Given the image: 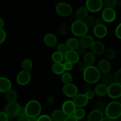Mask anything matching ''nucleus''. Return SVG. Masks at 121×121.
I'll list each match as a JSON object with an SVG mask.
<instances>
[{
    "label": "nucleus",
    "mask_w": 121,
    "mask_h": 121,
    "mask_svg": "<svg viewBox=\"0 0 121 121\" xmlns=\"http://www.w3.org/2000/svg\"><path fill=\"white\" fill-rule=\"evenodd\" d=\"M101 73L97 67L94 66H88L83 72V78L84 81L89 84H95L98 82L100 79Z\"/></svg>",
    "instance_id": "1"
},
{
    "label": "nucleus",
    "mask_w": 121,
    "mask_h": 121,
    "mask_svg": "<svg viewBox=\"0 0 121 121\" xmlns=\"http://www.w3.org/2000/svg\"><path fill=\"white\" fill-rule=\"evenodd\" d=\"M106 117L111 120H115L121 116V104L118 101H112L105 108Z\"/></svg>",
    "instance_id": "2"
},
{
    "label": "nucleus",
    "mask_w": 121,
    "mask_h": 121,
    "mask_svg": "<svg viewBox=\"0 0 121 121\" xmlns=\"http://www.w3.org/2000/svg\"><path fill=\"white\" fill-rule=\"evenodd\" d=\"M24 108L26 116L28 117L37 118L41 114L42 111L41 104L38 100L34 99L28 101Z\"/></svg>",
    "instance_id": "3"
},
{
    "label": "nucleus",
    "mask_w": 121,
    "mask_h": 121,
    "mask_svg": "<svg viewBox=\"0 0 121 121\" xmlns=\"http://www.w3.org/2000/svg\"><path fill=\"white\" fill-rule=\"evenodd\" d=\"M71 31L75 36L82 37L87 34L89 28L85 25L83 21L76 20L72 24Z\"/></svg>",
    "instance_id": "4"
},
{
    "label": "nucleus",
    "mask_w": 121,
    "mask_h": 121,
    "mask_svg": "<svg viewBox=\"0 0 121 121\" xmlns=\"http://www.w3.org/2000/svg\"><path fill=\"white\" fill-rule=\"evenodd\" d=\"M72 7L67 2H60L56 6V11L57 14L62 17H67L72 13Z\"/></svg>",
    "instance_id": "5"
},
{
    "label": "nucleus",
    "mask_w": 121,
    "mask_h": 121,
    "mask_svg": "<svg viewBox=\"0 0 121 121\" xmlns=\"http://www.w3.org/2000/svg\"><path fill=\"white\" fill-rule=\"evenodd\" d=\"M85 7L88 11L91 13H98L102 9V0H86Z\"/></svg>",
    "instance_id": "6"
},
{
    "label": "nucleus",
    "mask_w": 121,
    "mask_h": 121,
    "mask_svg": "<svg viewBox=\"0 0 121 121\" xmlns=\"http://www.w3.org/2000/svg\"><path fill=\"white\" fill-rule=\"evenodd\" d=\"M107 95L112 99H118L121 96V84L113 83L108 86Z\"/></svg>",
    "instance_id": "7"
},
{
    "label": "nucleus",
    "mask_w": 121,
    "mask_h": 121,
    "mask_svg": "<svg viewBox=\"0 0 121 121\" xmlns=\"http://www.w3.org/2000/svg\"><path fill=\"white\" fill-rule=\"evenodd\" d=\"M117 17V13L113 8L105 7L102 12V20L106 22H112L115 21Z\"/></svg>",
    "instance_id": "8"
},
{
    "label": "nucleus",
    "mask_w": 121,
    "mask_h": 121,
    "mask_svg": "<svg viewBox=\"0 0 121 121\" xmlns=\"http://www.w3.org/2000/svg\"><path fill=\"white\" fill-rule=\"evenodd\" d=\"M62 92L64 95L66 97L73 98L78 93V89L74 84L70 83L64 85L62 88Z\"/></svg>",
    "instance_id": "9"
},
{
    "label": "nucleus",
    "mask_w": 121,
    "mask_h": 121,
    "mask_svg": "<svg viewBox=\"0 0 121 121\" xmlns=\"http://www.w3.org/2000/svg\"><path fill=\"white\" fill-rule=\"evenodd\" d=\"M31 76L30 72L21 71L17 74L16 77V81L20 86H26L28 85L31 81Z\"/></svg>",
    "instance_id": "10"
},
{
    "label": "nucleus",
    "mask_w": 121,
    "mask_h": 121,
    "mask_svg": "<svg viewBox=\"0 0 121 121\" xmlns=\"http://www.w3.org/2000/svg\"><path fill=\"white\" fill-rule=\"evenodd\" d=\"M20 106V105L16 102L13 103H8L5 106L4 112L8 116V118H14L16 117L17 110Z\"/></svg>",
    "instance_id": "11"
},
{
    "label": "nucleus",
    "mask_w": 121,
    "mask_h": 121,
    "mask_svg": "<svg viewBox=\"0 0 121 121\" xmlns=\"http://www.w3.org/2000/svg\"><path fill=\"white\" fill-rule=\"evenodd\" d=\"M72 101L76 108H83L86 106L89 102V100L83 93H78L74 98H73Z\"/></svg>",
    "instance_id": "12"
},
{
    "label": "nucleus",
    "mask_w": 121,
    "mask_h": 121,
    "mask_svg": "<svg viewBox=\"0 0 121 121\" xmlns=\"http://www.w3.org/2000/svg\"><path fill=\"white\" fill-rule=\"evenodd\" d=\"M93 31L95 36L99 39H103V38L105 37L108 33L107 27L104 24L96 25L93 27Z\"/></svg>",
    "instance_id": "13"
},
{
    "label": "nucleus",
    "mask_w": 121,
    "mask_h": 121,
    "mask_svg": "<svg viewBox=\"0 0 121 121\" xmlns=\"http://www.w3.org/2000/svg\"><path fill=\"white\" fill-rule=\"evenodd\" d=\"M76 107L72 100H66L61 106V111L66 116L73 115Z\"/></svg>",
    "instance_id": "14"
},
{
    "label": "nucleus",
    "mask_w": 121,
    "mask_h": 121,
    "mask_svg": "<svg viewBox=\"0 0 121 121\" xmlns=\"http://www.w3.org/2000/svg\"><path fill=\"white\" fill-rule=\"evenodd\" d=\"M92 53L95 55L101 56L104 54L105 51L106 50L105 46L102 42L100 41H94L93 44L91 47Z\"/></svg>",
    "instance_id": "15"
},
{
    "label": "nucleus",
    "mask_w": 121,
    "mask_h": 121,
    "mask_svg": "<svg viewBox=\"0 0 121 121\" xmlns=\"http://www.w3.org/2000/svg\"><path fill=\"white\" fill-rule=\"evenodd\" d=\"M64 59L66 61L74 65L78 63L80 60V56L77 54L75 50H69L64 55Z\"/></svg>",
    "instance_id": "16"
},
{
    "label": "nucleus",
    "mask_w": 121,
    "mask_h": 121,
    "mask_svg": "<svg viewBox=\"0 0 121 121\" xmlns=\"http://www.w3.org/2000/svg\"><path fill=\"white\" fill-rule=\"evenodd\" d=\"M98 69L100 73L106 74L109 73L111 70V65L109 61L106 59H101L99 60L98 64Z\"/></svg>",
    "instance_id": "17"
},
{
    "label": "nucleus",
    "mask_w": 121,
    "mask_h": 121,
    "mask_svg": "<svg viewBox=\"0 0 121 121\" xmlns=\"http://www.w3.org/2000/svg\"><path fill=\"white\" fill-rule=\"evenodd\" d=\"M94 41V39L93 38V37L87 34L80 37V40H79L80 46L85 48H91Z\"/></svg>",
    "instance_id": "18"
},
{
    "label": "nucleus",
    "mask_w": 121,
    "mask_h": 121,
    "mask_svg": "<svg viewBox=\"0 0 121 121\" xmlns=\"http://www.w3.org/2000/svg\"><path fill=\"white\" fill-rule=\"evenodd\" d=\"M12 84L10 80L5 77L0 78V92L6 93L11 89Z\"/></svg>",
    "instance_id": "19"
},
{
    "label": "nucleus",
    "mask_w": 121,
    "mask_h": 121,
    "mask_svg": "<svg viewBox=\"0 0 121 121\" xmlns=\"http://www.w3.org/2000/svg\"><path fill=\"white\" fill-rule=\"evenodd\" d=\"M44 43L48 47H53L57 43V39L54 34L48 33L44 37Z\"/></svg>",
    "instance_id": "20"
},
{
    "label": "nucleus",
    "mask_w": 121,
    "mask_h": 121,
    "mask_svg": "<svg viewBox=\"0 0 121 121\" xmlns=\"http://www.w3.org/2000/svg\"><path fill=\"white\" fill-rule=\"evenodd\" d=\"M104 117V113L102 111L94 109L88 115L87 121H101Z\"/></svg>",
    "instance_id": "21"
},
{
    "label": "nucleus",
    "mask_w": 121,
    "mask_h": 121,
    "mask_svg": "<svg viewBox=\"0 0 121 121\" xmlns=\"http://www.w3.org/2000/svg\"><path fill=\"white\" fill-rule=\"evenodd\" d=\"M96 60V57L93 53L91 52H86L84 54L83 57V61L87 66H93Z\"/></svg>",
    "instance_id": "22"
},
{
    "label": "nucleus",
    "mask_w": 121,
    "mask_h": 121,
    "mask_svg": "<svg viewBox=\"0 0 121 121\" xmlns=\"http://www.w3.org/2000/svg\"><path fill=\"white\" fill-rule=\"evenodd\" d=\"M108 86L104 83L97 85L94 89L95 94L99 97H102L107 95Z\"/></svg>",
    "instance_id": "23"
},
{
    "label": "nucleus",
    "mask_w": 121,
    "mask_h": 121,
    "mask_svg": "<svg viewBox=\"0 0 121 121\" xmlns=\"http://www.w3.org/2000/svg\"><path fill=\"white\" fill-rule=\"evenodd\" d=\"M66 117L61 110L56 109L52 112L50 117L53 121H63Z\"/></svg>",
    "instance_id": "24"
},
{
    "label": "nucleus",
    "mask_w": 121,
    "mask_h": 121,
    "mask_svg": "<svg viewBox=\"0 0 121 121\" xmlns=\"http://www.w3.org/2000/svg\"><path fill=\"white\" fill-rule=\"evenodd\" d=\"M88 11L86 7H81L78 8L76 12V17L78 20L83 21L85 18L88 15Z\"/></svg>",
    "instance_id": "25"
},
{
    "label": "nucleus",
    "mask_w": 121,
    "mask_h": 121,
    "mask_svg": "<svg viewBox=\"0 0 121 121\" xmlns=\"http://www.w3.org/2000/svg\"><path fill=\"white\" fill-rule=\"evenodd\" d=\"M52 70L57 75H61L65 72L62 63H54L52 66Z\"/></svg>",
    "instance_id": "26"
},
{
    "label": "nucleus",
    "mask_w": 121,
    "mask_h": 121,
    "mask_svg": "<svg viewBox=\"0 0 121 121\" xmlns=\"http://www.w3.org/2000/svg\"><path fill=\"white\" fill-rule=\"evenodd\" d=\"M17 98L18 95L15 90L11 89L5 93V99L8 103L15 102Z\"/></svg>",
    "instance_id": "27"
},
{
    "label": "nucleus",
    "mask_w": 121,
    "mask_h": 121,
    "mask_svg": "<svg viewBox=\"0 0 121 121\" xmlns=\"http://www.w3.org/2000/svg\"><path fill=\"white\" fill-rule=\"evenodd\" d=\"M65 44L67 46L68 49L72 50H75L80 46L79 40L76 38H70L68 39Z\"/></svg>",
    "instance_id": "28"
},
{
    "label": "nucleus",
    "mask_w": 121,
    "mask_h": 121,
    "mask_svg": "<svg viewBox=\"0 0 121 121\" xmlns=\"http://www.w3.org/2000/svg\"><path fill=\"white\" fill-rule=\"evenodd\" d=\"M33 66V61L29 59H26L22 60L21 63V68L22 70L26 72H30L32 69Z\"/></svg>",
    "instance_id": "29"
},
{
    "label": "nucleus",
    "mask_w": 121,
    "mask_h": 121,
    "mask_svg": "<svg viewBox=\"0 0 121 121\" xmlns=\"http://www.w3.org/2000/svg\"><path fill=\"white\" fill-rule=\"evenodd\" d=\"M102 79V83L106 85L107 86H109V85H111V84L114 83L113 76H112V74H110V73L104 74Z\"/></svg>",
    "instance_id": "30"
},
{
    "label": "nucleus",
    "mask_w": 121,
    "mask_h": 121,
    "mask_svg": "<svg viewBox=\"0 0 121 121\" xmlns=\"http://www.w3.org/2000/svg\"><path fill=\"white\" fill-rule=\"evenodd\" d=\"M85 24L87 28H93L96 26L95 18L92 16H89L87 15L85 20L83 21Z\"/></svg>",
    "instance_id": "31"
},
{
    "label": "nucleus",
    "mask_w": 121,
    "mask_h": 121,
    "mask_svg": "<svg viewBox=\"0 0 121 121\" xmlns=\"http://www.w3.org/2000/svg\"><path fill=\"white\" fill-rule=\"evenodd\" d=\"M61 79L62 82L65 85V84L72 83V80H73V77H72V75L70 73H69V72H65L61 74Z\"/></svg>",
    "instance_id": "32"
},
{
    "label": "nucleus",
    "mask_w": 121,
    "mask_h": 121,
    "mask_svg": "<svg viewBox=\"0 0 121 121\" xmlns=\"http://www.w3.org/2000/svg\"><path fill=\"white\" fill-rule=\"evenodd\" d=\"M85 115H86V112L83 108H76L73 113V116L78 121L83 119L85 117Z\"/></svg>",
    "instance_id": "33"
},
{
    "label": "nucleus",
    "mask_w": 121,
    "mask_h": 121,
    "mask_svg": "<svg viewBox=\"0 0 121 121\" xmlns=\"http://www.w3.org/2000/svg\"><path fill=\"white\" fill-rule=\"evenodd\" d=\"M104 54H105V57L107 59V60H113L117 57V53L113 48L106 49Z\"/></svg>",
    "instance_id": "34"
},
{
    "label": "nucleus",
    "mask_w": 121,
    "mask_h": 121,
    "mask_svg": "<svg viewBox=\"0 0 121 121\" xmlns=\"http://www.w3.org/2000/svg\"><path fill=\"white\" fill-rule=\"evenodd\" d=\"M52 59L54 63H62L64 60V55L56 51L52 54Z\"/></svg>",
    "instance_id": "35"
},
{
    "label": "nucleus",
    "mask_w": 121,
    "mask_h": 121,
    "mask_svg": "<svg viewBox=\"0 0 121 121\" xmlns=\"http://www.w3.org/2000/svg\"><path fill=\"white\" fill-rule=\"evenodd\" d=\"M103 5L106 8H113L118 5V0H102Z\"/></svg>",
    "instance_id": "36"
},
{
    "label": "nucleus",
    "mask_w": 121,
    "mask_h": 121,
    "mask_svg": "<svg viewBox=\"0 0 121 121\" xmlns=\"http://www.w3.org/2000/svg\"><path fill=\"white\" fill-rule=\"evenodd\" d=\"M69 50L68 48H67V46L65 43H61L59 44L57 46V52H59V53H61L62 54L65 55L66 54V52Z\"/></svg>",
    "instance_id": "37"
},
{
    "label": "nucleus",
    "mask_w": 121,
    "mask_h": 121,
    "mask_svg": "<svg viewBox=\"0 0 121 121\" xmlns=\"http://www.w3.org/2000/svg\"><path fill=\"white\" fill-rule=\"evenodd\" d=\"M114 83L121 84V69H119L113 76Z\"/></svg>",
    "instance_id": "38"
},
{
    "label": "nucleus",
    "mask_w": 121,
    "mask_h": 121,
    "mask_svg": "<svg viewBox=\"0 0 121 121\" xmlns=\"http://www.w3.org/2000/svg\"><path fill=\"white\" fill-rule=\"evenodd\" d=\"M67 27L66 24H62L60 25L58 28V33L59 34L61 35H64L67 33Z\"/></svg>",
    "instance_id": "39"
},
{
    "label": "nucleus",
    "mask_w": 121,
    "mask_h": 121,
    "mask_svg": "<svg viewBox=\"0 0 121 121\" xmlns=\"http://www.w3.org/2000/svg\"><path fill=\"white\" fill-rule=\"evenodd\" d=\"M105 104L103 101L101 100H98L96 102H95L94 105L95 109L99 110V111H102V110H103L104 109H105Z\"/></svg>",
    "instance_id": "40"
},
{
    "label": "nucleus",
    "mask_w": 121,
    "mask_h": 121,
    "mask_svg": "<svg viewBox=\"0 0 121 121\" xmlns=\"http://www.w3.org/2000/svg\"><path fill=\"white\" fill-rule=\"evenodd\" d=\"M7 33L4 29H0V44H2L6 40Z\"/></svg>",
    "instance_id": "41"
},
{
    "label": "nucleus",
    "mask_w": 121,
    "mask_h": 121,
    "mask_svg": "<svg viewBox=\"0 0 121 121\" xmlns=\"http://www.w3.org/2000/svg\"><path fill=\"white\" fill-rule=\"evenodd\" d=\"M26 111H25L24 107H22V106H20V107L18 108L17 110V115L16 117H24V116H26Z\"/></svg>",
    "instance_id": "42"
},
{
    "label": "nucleus",
    "mask_w": 121,
    "mask_h": 121,
    "mask_svg": "<svg viewBox=\"0 0 121 121\" xmlns=\"http://www.w3.org/2000/svg\"><path fill=\"white\" fill-rule=\"evenodd\" d=\"M37 121H53L50 116L47 115H42L37 117Z\"/></svg>",
    "instance_id": "43"
},
{
    "label": "nucleus",
    "mask_w": 121,
    "mask_h": 121,
    "mask_svg": "<svg viewBox=\"0 0 121 121\" xmlns=\"http://www.w3.org/2000/svg\"><path fill=\"white\" fill-rule=\"evenodd\" d=\"M75 52H76L77 54L80 56H83L84 54L86 53V48H84L83 47H82V46H79L75 50Z\"/></svg>",
    "instance_id": "44"
},
{
    "label": "nucleus",
    "mask_w": 121,
    "mask_h": 121,
    "mask_svg": "<svg viewBox=\"0 0 121 121\" xmlns=\"http://www.w3.org/2000/svg\"><path fill=\"white\" fill-rule=\"evenodd\" d=\"M115 34L117 38L121 40V24L119 23L116 27L115 31Z\"/></svg>",
    "instance_id": "45"
},
{
    "label": "nucleus",
    "mask_w": 121,
    "mask_h": 121,
    "mask_svg": "<svg viewBox=\"0 0 121 121\" xmlns=\"http://www.w3.org/2000/svg\"><path fill=\"white\" fill-rule=\"evenodd\" d=\"M87 67H88V66H87L83 61H79V62H78V67L80 72H83L86 69V68H87Z\"/></svg>",
    "instance_id": "46"
},
{
    "label": "nucleus",
    "mask_w": 121,
    "mask_h": 121,
    "mask_svg": "<svg viewBox=\"0 0 121 121\" xmlns=\"http://www.w3.org/2000/svg\"><path fill=\"white\" fill-rule=\"evenodd\" d=\"M64 68H65V72H69L72 70L73 68V64L70 63L69 62H67V61H66L65 63L63 64Z\"/></svg>",
    "instance_id": "47"
},
{
    "label": "nucleus",
    "mask_w": 121,
    "mask_h": 121,
    "mask_svg": "<svg viewBox=\"0 0 121 121\" xmlns=\"http://www.w3.org/2000/svg\"><path fill=\"white\" fill-rule=\"evenodd\" d=\"M85 95L88 100H91V99H92L94 98L95 94L94 93V91H93L92 90H91V91H87V92H85Z\"/></svg>",
    "instance_id": "48"
},
{
    "label": "nucleus",
    "mask_w": 121,
    "mask_h": 121,
    "mask_svg": "<svg viewBox=\"0 0 121 121\" xmlns=\"http://www.w3.org/2000/svg\"><path fill=\"white\" fill-rule=\"evenodd\" d=\"M9 118L4 112H0V121H8Z\"/></svg>",
    "instance_id": "49"
},
{
    "label": "nucleus",
    "mask_w": 121,
    "mask_h": 121,
    "mask_svg": "<svg viewBox=\"0 0 121 121\" xmlns=\"http://www.w3.org/2000/svg\"><path fill=\"white\" fill-rule=\"evenodd\" d=\"M63 121H79L73 115L66 116Z\"/></svg>",
    "instance_id": "50"
},
{
    "label": "nucleus",
    "mask_w": 121,
    "mask_h": 121,
    "mask_svg": "<svg viewBox=\"0 0 121 121\" xmlns=\"http://www.w3.org/2000/svg\"><path fill=\"white\" fill-rule=\"evenodd\" d=\"M83 89L85 90L86 92H87V91L92 90V86H91V84H89V83H86L84 84L83 86Z\"/></svg>",
    "instance_id": "51"
},
{
    "label": "nucleus",
    "mask_w": 121,
    "mask_h": 121,
    "mask_svg": "<svg viewBox=\"0 0 121 121\" xmlns=\"http://www.w3.org/2000/svg\"><path fill=\"white\" fill-rule=\"evenodd\" d=\"M18 121H29V120H28V117L26 115L24 117H19Z\"/></svg>",
    "instance_id": "52"
},
{
    "label": "nucleus",
    "mask_w": 121,
    "mask_h": 121,
    "mask_svg": "<svg viewBox=\"0 0 121 121\" xmlns=\"http://www.w3.org/2000/svg\"><path fill=\"white\" fill-rule=\"evenodd\" d=\"M95 22H96V25L103 24L102 19L101 18H95Z\"/></svg>",
    "instance_id": "53"
},
{
    "label": "nucleus",
    "mask_w": 121,
    "mask_h": 121,
    "mask_svg": "<svg viewBox=\"0 0 121 121\" xmlns=\"http://www.w3.org/2000/svg\"><path fill=\"white\" fill-rule=\"evenodd\" d=\"M4 26V21L2 18L0 17V29H3Z\"/></svg>",
    "instance_id": "54"
},
{
    "label": "nucleus",
    "mask_w": 121,
    "mask_h": 121,
    "mask_svg": "<svg viewBox=\"0 0 121 121\" xmlns=\"http://www.w3.org/2000/svg\"><path fill=\"white\" fill-rule=\"evenodd\" d=\"M29 121H37V118L35 117H28Z\"/></svg>",
    "instance_id": "55"
},
{
    "label": "nucleus",
    "mask_w": 121,
    "mask_h": 121,
    "mask_svg": "<svg viewBox=\"0 0 121 121\" xmlns=\"http://www.w3.org/2000/svg\"><path fill=\"white\" fill-rule=\"evenodd\" d=\"M101 121H112V120L110 118H108L107 117H104Z\"/></svg>",
    "instance_id": "56"
}]
</instances>
